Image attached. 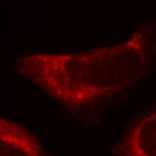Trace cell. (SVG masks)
<instances>
[{
  "label": "cell",
  "instance_id": "obj_1",
  "mask_svg": "<svg viewBox=\"0 0 156 156\" xmlns=\"http://www.w3.org/2000/svg\"><path fill=\"white\" fill-rule=\"evenodd\" d=\"M156 39L135 32L112 47L70 54L35 53L16 60V70L64 107L78 109L115 97L151 70Z\"/></svg>",
  "mask_w": 156,
  "mask_h": 156
},
{
  "label": "cell",
  "instance_id": "obj_2",
  "mask_svg": "<svg viewBox=\"0 0 156 156\" xmlns=\"http://www.w3.org/2000/svg\"><path fill=\"white\" fill-rule=\"evenodd\" d=\"M114 153L119 156H156V109L129 129Z\"/></svg>",
  "mask_w": 156,
  "mask_h": 156
},
{
  "label": "cell",
  "instance_id": "obj_3",
  "mask_svg": "<svg viewBox=\"0 0 156 156\" xmlns=\"http://www.w3.org/2000/svg\"><path fill=\"white\" fill-rule=\"evenodd\" d=\"M0 156H51L24 126L0 119Z\"/></svg>",
  "mask_w": 156,
  "mask_h": 156
}]
</instances>
